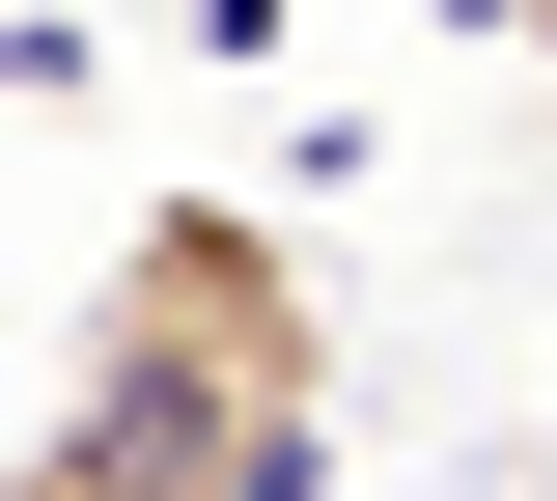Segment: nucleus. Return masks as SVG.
<instances>
[{
    "label": "nucleus",
    "mask_w": 557,
    "mask_h": 501,
    "mask_svg": "<svg viewBox=\"0 0 557 501\" xmlns=\"http://www.w3.org/2000/svg\"><path fill=\"white\" fill-rule=\"evenodd\" d=\"M502 28H530V57H557V0H502Z\"/></svg>",
    "instance_id": "3"
},
{
    "label": "nucleus",
    "mask_w": 557,
    "mask_h": 501,
    "mask_svg": "<svg viewBox=\"0 0 557 501\" xmlns=\"http://www.w3.org/2000/svg\"><path fill=\"white\" fill-rule=\"evenodd\" d=\"M0 501H335V279L278 251V196H139L112 223L84 362L0 446Z\"/></svg>",
    "instance_id": "1"
},
{
    "label": "nucleus",
    "mask_w": 557,
    "mask_h": 501,
    "mask_svg": "<svg viewBox=\"0 0 557 501\" xmlns=\"http://www.w3.org/2000/svg\"><path fill=\"white\" fill-rule=\"evenodd\" d=\"M0 112H84V0H0Z\"/></svg>",
    "instance_id": "2"
}]
</instances>
